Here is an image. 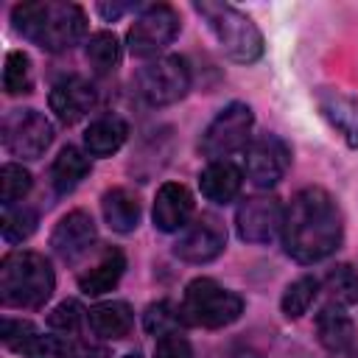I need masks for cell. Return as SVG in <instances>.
<instances>
[{"mask_svg": "<svg viewBox=\"0 0 358 358\" xmlns=\"http://www.w3.org/2000/svg\"><path fill=\"white\" fill-rule=\"evenodd\" d=\"M185 324L182 319V308L168 302V299H159V302H151L143 313V327L145 333H151L154 338L159 336H168V333H179V327Z\"/></svg>", "mask_w": 358, "mask_h": 358, "instance_id": "obj_29", "label": "cell"}, {"mask_svg": "<svg viewBox=\"0 0 358 358\" xmlns=\"http://www.w3.org/2000/svg\"><path fill=\"white\" fill-rule=\"evenodd\" d=\"M131 8H137V6H131V3H98V14H101L106 22H115L117 17H123V14L131 11Z\"/></svg>", "mask_w": 358, "mask_h": 358, "instance_id": "obj_35", "label": "cell"}, {"mask_svg": "<svg viewBox=\"0 0 358 358\" xmlns=\"http://www.w3.org/2000/svg\"><path fill=\"white\" fill-rule=\"evenodd\" d=\"M333 358H358V341H355V344H352V347H347V350H344V352H336V355H333Z\"/></svg>", "mask_w": 358, "mask_h": 358, "instance_id": "obj_36", "label": "cell"}, {"mask_svg": "<svg viewBox=\"0 0 358 358\" xmlns=\"http://www.w3.org/2000/svg\"><path fill=\"white\" fill-rule=\"evenodd\" d=\"M151 358H193V347L182 333H168L157 338Z\"/></svg>", "mask_w": 358, "mask_h": 358, "instance_id": "obj_34", "label": "cell"}, {"mask_svg": "<svg viewBox=\"0 0 358 358\" xmlns=\"http://www.w3.org/2000/svg\"><path fill=\"white\" fill-rule=\"evenodd\" d=\"M87 324L101 338H123L134 324V310L123 299H106L87 310Z\"/></svg>", "mask_w": 358, "mask_h": 358, "instance_id": "obj_19", "label": "cell"}, {"mask_svg": "<svg viewBox=\"0 0 358 358\" xmlns=\"http://www.w3.org/2000/svg\"><path fill=\"white\" fill-rule=\"evenodd\" d=\"M0 137L11 157L39 159L53 143V123L39 109H11L3 117Z\"/></svg>", "mask_w": 358, "mask_h": 358, "instance_id": "obj_9", "label": "cell"}, {"mask_svg": "<svg viewBox=\"0 0 358 358\" xmlns=\"http://www.w3.org/2000/svg\"><path fill=\"white\" fill-rule=\"evenodd\" d=\"M193 218V196L179 182H165L151 207V221L159 232H182Z\"/></svg>", "mask_w": 358, "mask_h": 358, "instance_id": "obj_16", "label": "cell"}, {"mask_svg": "<svg viewBox=\"0 0 358 358\" xmlns=\"http://www.w3.org/2000/svg\"><path fill=\"white\" fill-rule=\"evenodd\" d=\"M84 59L98 76H109L120 64V42L112 31H95L87 36Z\"/></svg>", "mask_w": 358, "mask_h": 358, "instance_id": "obj_25", "label": "cell"}, {"mask_svg": "<svg viewBox=\"0 0 358 358\" xmlns=\"http://www.w3.org/2000/svg\"><path fill=\"white\" fill-rule=\"evenodd\" d=\"M344 224L336 199L322 187H302L291 196L282 218V246L296 263H319L341 246Z\"/></svg>", "mask_w": 358, "mask_h": 358, "instance_id": "obj_1", "label": "cell"}, {"mask_svg": "<svg viewBox=\"0 0 358 358\" xmlns=\"http://www.w3.org/2000/svg\"><path fill=\"white\" fill-rule=\"evenodd\" d=\"M243 185V171L229 159L207 162V168L199 173V190L213 204H229Z\"/></svg>", "mask_w": 358, "mask_h": 358, "instance_id": "obj_17", "label": "cell"}, {"mask_svg": "<svg viewBox=\"0 0 358 358\" xmlns=\"http://www.w3.org/2000/svg\"><path fill=\"white\" fill-rule=\"evenodd\" d=\"M319 288H322V282H319L316 277H310V274L296 277L294 282H288L285 291H282V296H280V310H282V316H285V319H299V316H305V313L310 310L313 299L319 296Z\"/></svg>", "mask_w": 358, "mask_h": 358, "instance_id": "obj_26", "label": "cell"}, {"mask_svg": "<svg viewBox=\"0 0 358 358\" xmlns=\"http://www.w3.org/2000/svg\"><path fill=\"white\" fill-rule=\"evenodd\" d=\"M193 11L204 20V25L215 36L227 59L238 64H252L263 56V48H266L263 34L255 25V20L241 8L218 0H201V3H193Z\"/></svg>", "mask_w": 358, "mask_h": 358, "instance_id": "obj_4", "label": "cell"}, {"mask_svg": "<svg viewBox=\"0 0 358 358\" xmlns=\"http://www.w3.org/2000/svg\"><path fill=\"white\" fill-rule=\"evenodd\" d=\"M39 224V213L28 204H11L3 207V221H0V232L6 243H22L36 232Z\"/></svg>", "mask_w": 358, "mask_h": 358, "instance_id": "obj_27", "label": "cell"}, {"mask_svg": "<svg viewBox=\"0 0 358 358\" xmlns=\"http://www.w3.org/2000/svg\"><path fill=\"white\" fill-rule=\"evenodd\" d=\"M31 185H34V179L22 165L6 162L0 168V201H3V207H11V204L22 201L28 196Z\"/></svg>", "mask_w": 358, "mask_h": 358, "instance_id": "obj_30", "label": "cell"}, {"mask_svg": "<svg viewBox=\"0 0 358 358\" xmlns=\"http://www.w3.org/2000/svg\"><path fill=\"white\" fill-rule=\"evenodd\" d=\"M84 322H87V310L76 299H64V302H59L48 313V327L56 330V333H62V336H67V338H73L81 330Z\"/></svg>", "mask_w": 358, "mask_h": 358, "instance_id": "obj_31", "label": "cell"}, {"mask_svg": "<svg viewBox=\"0 0 358 358\" xmlns=\"http://www.w3.org/2000/svg\"><path fill=\"white\" fill-rule=\"evenodd\" d=\"M285 207L274 196H249L235 213L238 238L246 243H271L282 232Z\"/></svg>", "mask_w": 358, "mask_h": 358, "instance_id": "obj_12", "label": "cell"}, {"mask_svg": "<svg viewBox=\"0 0 358 358\" xmlns=\"http://www.w3.org/2000/svg\"><path fill=\"white\" fill-rule=\"evenodd\" d=\"M48 103H50V112H53L64 126H73V123H78L81 117H87L90 109L98 103V90H95L92 81L84 78V76H64V78H59V81L50 87Z\"/></svg>", "mask_w": 358, "mask_h": 358, "instance_id": "obj_13", "label": "cell"}, {"mask_svg": "<svg viewBox=\"0 0 358 358\" xmlns=\"http://www.w3.org/2000/svg\"><path fill=\"white\" fill-rule=\"evenodd\" d=\"M252 126H255V115L246 103L232 101L224 109H218V115L207 123V129L201 131L199 140V151L215 162V159H227L235 151H243L252 143Z\"/></svg>", "mask_w": 358, "mask_h": 358, "instance_id": "obj_7", "label": "cell"}, {"mask_svg": "<svg viewBox=\"0 0 358 358\" xmlns=\"http://www.w3.org/2000/svg\"><path fill=\"white\" fill-rule=\"evenodd\" d=\"M316 336H319V344L336 355V352H344L347 347L355 344V327H352V319L344 313V308H336V305H324L319 313H316Z\"/></svg>", "mask_w": 358, "mask_h": 358, "instance_id": "obj_20", "label": "cell"}, {"mask_svg": "<svg viewBox=\"0 0 358 358\" xmlns=\"http://www.w3.org/2000/svg\"><path fill=\"white\" fill-rule=\"evenodd\" d=\"M39 330L25 322V319H3V330H0V338L3 344L11 350V352H22L28 347V341L36 336Z\"/></svg>", "mask_w": 358, "mask_h": 358, "instance_id": "obj_33", "label": "cell"}, {"mask_svg": "<svg viewBox=\"0 0 358 358\" xmlns=\"http://www.w3.org/2000/svg\"><path fill=\"white\" fill-rule=\"evenodd\" d=\"M224 249H227V227L213 213H201L190 218V224L179 232L173 243V255L193 266H204L215 260Z\"/></svg>", "mask_w": 358, "mask_h": 358, "instance_id": "obj_10", "label": "cell"}, {"mask_svg": "<svg viewBox=\"0 0 358 358\" xmlns=\"http://www.w3.org/2000/svg\"><path fill=\"white\" fill-rule=\"evenodd\" d=\"M98 238V229H95V221L90 213L84 210H70L67 215H62L50 232V249L67 260V263H76L78 257H84L92 243Z\"/></svg>", "mask_w": 358, "mask_h": 358, "instance_id": "obj_14", "label": "cell"}, {"mask_svg": "<svg viewBox=\"0 0 358 358\" xmlns=\"http://www.w3.org/2000/svg\"><path fill=\"white\" fill-rule=\"evenodd\" d=\"M291 165V148L280 134H260L243 148V173L255 187H274Z\"/></svg>", "mask_w": 358, "mask_h": 358, "instance_id": "obj_11", "label": "cell"}, {"mask_svg": "<svg viewBox=\"0 0 358 358\" xmlns=\"http://www.w3.org/2000/svg\"><path fill=\"white\" fill-rule=\"evenodd\" d=\"M101 213H103V221L109 224V229H115L120 235L134 232L137 224H140V201L126 187L106 190L101 196Z\"/></svg>", "mask_w": 358, "mask_h": 358, "instance_id": "obj_22", "label": "cell"}, {"mask_svg": "<svg viewBox=\"0 0 358 358\" xmlns=\"http://www.w3.org/2000/svg\"><path fill=\"white\" fill-rule=\"evenodd\" d=\"M3 90L6 95H25L34 90V64L22 50H8L3 62Z\"/></svg>", "mask_w": 358, "mask_h": 358, "instance_id": "obj_28", "label": "cell"}, {"mask_svg": "<svg viewBox=\"0 0 358 358\" xmlns=\"http://www.w3.org/2000/svg\"><path fill=\"white\" fill-rule=\"evenodd\" d=\"M20 355H25V358H73L70 344L62 336H45V333H36Z\"/></svg>", "mask_w": 358, "mask_h": 358, "instance_id": "obj_32", "label": "cell"}, {"mask_svg": "<svg viewBox=\"0 0 358 358\" xmlns=\"http://www.w3.org/2000/svg\"><path fill=\"white\" fill-rule=\"evenodd\" d=\"M129 137V123L120 115H101L84 129V148L92 157H112L123 148Z\"/></svg>", "mask_w": 358, "mask_h": 358, "instance_id": "obj_18", "label": "cell"}, {"mask_svg": "<svg viewBox=\"0 0 358 358\" xmlns=\"http://www.w3.org/2000/svg\"><path fill=\"white\" fill-rule=\"evenodd\" d=\"M316 106H319V115L330 123V129L350 148H358V98L338 87H319Z\"/></svg>", "mask_w": 358, "mask_h": 358, "instance_id": "obj_15", "label": "cell"}, {"mask_svg": "<svg viewBox=\"0 0 358 358\" xmlns=\"http://www.w3.org/2000/svg\"><path fill=\"white\" fill-rule=\"evenodd\" d=\"M14 31L48 53H64L78 45L87 34V14L76 3L64 0H34L11 8Z\"/></svg>", "mask_w": 358, "mask_h": 358, "instance_id": "obj_2", "label": "cell"}, {"mask_svg": "<svg viewBox=\"0 0 358 358\" xmlns=\"http://www.w3.org/2000/svg\"><path fill=\"white\" fill-rule=\"evenodd\" d=\"M179 308H182L185 324L218 330V327H227L241 319L243 296L218 285L213 277H196L187 282Z\"/></svg>", "mask_w": 358, "mask_h": 358, "instance_id": "obj_5", "label": "cell"}, {"mask_svg": "<svg viewBox=\"0 0 358 358\" xmlns=\"http://www.w3.org/2000/svg\"><path fill=\"white\" fill-rule=\"evenodd\" d=\"M190 81V67L182 56H159L137 70L134 90L148 106H171L187 95Z\"/></svg>", "mask_w": 358, "mask_h": 358, "instance_id": "obj_6", "label": "cell"}, {"mask_svg": "<svg viewBox=\"0 0 358 358\" xmlns=\"http://www.w3.org/2000/svg\"><path fill=\"white\" fill-rule=\"evenodd\" d=\"M322 291L327 296V305H336V308L355 305L358 302V268L350 263L333 266L322 280Z\"/></svg>", "mask_w": 358, "mask_h": 358, "instance_id": "obj_24", "label": "cell"}, {"mask_svg": "<svg viewBox=\"0 0 358 358\" xmlns=\"http://www.w3.org/2000/svg\"><path fill=\"white\" fill-rule=\"evenodd\" d=\"M56 291V274L45 255L17 249L0 263V302L6 308H42Z\"/></svg>", "mask_w": 358, "mask_h": 358, "instance_id": "obj_3", "label": "cell"}, {"mask_svg": "<svg viewBox=\"0 0 358 358\" xmlns=\"http://www.w3.org/2000/svg\"><path fill=\"white\" fill-rule=\"evenodd\" d=\"M182 28L179 11L168 3H154L140 8V14L134 17L129 34H126V45L129 53L137 59H159V53L176 39Z\"/></svg>", "mask_w": 358, "mask_h": 358, "instance_id": "obj_8", "label": "cell"}, {"mask_svg": "<svg viewBox=\"0 0 358 358\" xmlns=\"http://www.w3.org/2000/svg\"><path fill=\"white\" fill-rule=\"evenodd\" d=\"M90 171H92L90 154L76 145H64L50 165V185L59 196H67L90 176Z\"/></svg>", "mask_w": 358, "mask_h": 358, "instance_id": "obj_21", "label": "cell"}, {"mask_svg": "<svg viewBox=\"0 0 358 358\" xmlns=\"http://www.w3.org/2000/svg\"><path fill=\"white\" fill-rule=\"evenodd\" d=\"M123 271H126V255L120 249H109V252H103V257L92 268H87L84 274H78V288L87 296L109 294L120 282Z\"/></svg>", "mask_w": 358, "mask_h": 358, "instance_id": "obj_23", "label": "cell"}]
</instances>
